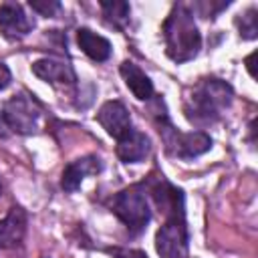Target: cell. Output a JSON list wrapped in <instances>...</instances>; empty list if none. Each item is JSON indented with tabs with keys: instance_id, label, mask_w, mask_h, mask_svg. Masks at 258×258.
<instances>
[{
	"instance_id": "13",
	"label": "cell",
	"mask_w": 258,
	"mask_h": 258,
	"mask_svg": "<svg viewBox=\"0 0 258 258\" xmlns=\"http://www.w3.org/2000/svg\"><path fill=\"white\" fill-rule=\"evenodd\" d=\"M119 73L125 81V85L129 87V91L135 95V99L139 101H147L153 97V83L151 79L131 60H123L119 67Z\"/></svg>"
},
{
	"instance_id": "19",
	"label": "cell",
	"mask_w": 258,
	"mask_h": 258,
	"mask_svg": "<svg viewBox=\"0 0 258 258\" xmlns=\"http://www.w3.org/2000/svg\"><path fill=\"white\" fill-rule=\"evenodd\" d=\"M10 81H12V73H10V69L6 67V62L0 60V91L6 89V87L10 85Z\"/></svg>"
},
{
	"instance_id": "11",
	"label": "cell",
	"mask_w": 258,
	"mask_h": 258,
	"mask_svg": "<svg viewBox=\"0 0 258 258\" xmlns=\"http://www.w3.org/2000/svg\"><path fill=\"white\" fill-rule=\"evenodd\" d=\"M117 157L125 163H139L151 151V141L143 131L131 129L121 139H117Z\"/></svg>"
},
{
	"instance_id": "12",
	"label": "cell",
	"mask_w": 258,
	"mask_h": 258,
	"mask_svg": "<svg viewBox=\"0 0 258 258\" xmlns=\"http://www.w3.org/2000/svg\"><path fill=\"white\" fill-rule=\"evenodd\" d=\"M26 212L20 206L10 208L6 218L0 220V250L14 248L22 242L24 232H26Z\"/></svg>"
},
{
	"instance_id": "20",
	"label": "cell",
	"mask_w": 258,
	"mask_h": 258,
	"mask_svg": "<svg viewBox=\"0 0 258 258\" xmlns=\"http://www.w3.org/2000/svg\"><path fill=\"white\" fill-rule=\"evenodd\" d=\"M0 196H2V181H0Z\"/></svg>"
},
{
	"instance_id": "3",
	"label": "cell",
	"mask_w": 258,
	"mask_h": 258,
	"mask_svg": "<svg viewBox=\"0 0 258 258\" xmlns=\"http://www.w3.org/2000/svg\"><path fill=\"white\" fill-rule=\"evenodd\" d=\"M40 117H42L40 103L32 95L18 93L0 107V137H6L8 133H18V135L36 133Z\"/></svg>"
},
{
	"instance_id": "14",
	"label": "cell",
	"mask_w": 258,
	"mask_h": 258,
	"mask_svg": "<svg viewBox=\"0 0 258 258\" xmlns=\"http://www.w3.org/2000/svg\"><path fill=\"white\" fill-rule=\"evenodd\" d=\"M77 42H79L81 50L89 58H93L97 62H105L111 56V50H113L111 48V42L105 36L93 32L91 28H79L77 30Z\"/></svg>"
},
{
	"instance_id": "6",
	"label": "cell",
	"mask_w": 258,
	"mask_h": 258,
	"mask_svg": "<svg viewBox=\"0 0 258 258\" xmlns=\"http://www.w3.org/2000/svg\"><path fill=\"white\" fill-rule=\"evenodd\" d=\"M189 232L183 214L167 216L165 224L155 234V250L161 258H187Z\"/></svg>"
},
{
	"instance_id": "10",
	"label": "cell",
	"mask_w": 258,
	"mask_h": 258,
	"mask_svg": "<svg viewBox=\"0 0 258 258\" xmlns=\"http://www.w3.org/2000/svg\"><path fill=\"white\" fill-rule=\"evenodd\" d=\"M101 169H103V163L97 155H85L81 159H75L62 169L60 187L64 191H75L87 175H97Z\"/></svg>"
},
{
	"instance_id": "2",
	"label": "cell",
	"mask_w": 258,
	"mask_h": 258,
	"mask_svg": "<svg viewBox=\"0 0 258 258\" xmlns=\"http://www.w3.org/2000/svg\"><path fill=\"white\" fill-rule=\"evenodd\" d=\"M161 32L165 40V54L173 62H187L198 56L202 48V34L194 20L191 6L183 2L173 4L161 26Z\"/></svg>"
},
{
	"instance_id": "16",
	"label": "cell",
	"mask_w": 258,
	"mask_h": 258,
	"mask_svg": "<svg viewBox=\"0 0 258 258\" xmlns=\"http://www.w3.org/2000/svg\"><path fill=\"white\" fill-rule=\"evenodd\" d=\"M256 8H248L244 14H240L236 18V24H238V30H240V36L246 38V40H254L258 36V16H256Z\"/></svg>"
},
{
	"instance_id": "9",
	"label": "cell",
	"mask_w": 258,
	"mask_h": 258,
	"mask_svg": "<svg viewBox=\"0 0 258 258\" xmlns=\"http://www.w3.org/2000/svg\"><path fill=\"white\" fill-rule=\"evenodd\" d=\"M97 121L115 139H121L125 133H129L133 129L131 127V115H129L127 107L121 101H107V103H103L99 113H97Z\"/></svg>"
},
{
	"instance_id": "5",
	"label": "cell",
	"mask_w": 258,
	"mask_h": 258,
	"mask_svg": "<svg viewBox=\"0 0 258 258\" xmlns=\"http://www.w3.org/2000/svg\"><path fill=\"white\" fill-rule=\"evenodd\" d=\"M111 212L127 226L131 234L143 232L151 220L147 196L141 185H131L115 194V198L111 200Z\"/></svg>"
},
{
	"instance_id": "8",
	"label": "cell",
	"mask_w": 258,
	"mask_h": 258,
	"mask_svg": "<svg viewBox=\"0 0 258 258\" xmlns=\"http://www.w3.org/2000/svg\"><path fill=\"white\" fill-rule=\"evenodd\" d=\"M32 73L54 85V87H75L77 85V73L73 69V64H69L67 60H58V58H38L32 62Z\"/></svg>"
},
{
	"instance_id": "1",
	"label": "cell",
	"mask_w": 258,
	"mask_h": 258,
	"mask_svg": "<svg viewBox=\"0 0 258 258\" xmlns=\"http://www.w3.org/2000/svg\"><path fill=\"white\" fill-rule=\"evenodd\" d=\"M234 99V89L216 77L202 79L185 97L183 113L185 119L196 127H208L220 121L224 111Z\"/></svg>"
},
{
	"instance_id": "15",
	"label": "cell",
	"mask_w": 258,
	"mask_h": 258,
	"mask_svg": "<svg viewBox=\"0 0 258 258\" xmlns=\"http://www.w3.org/2000/svg\"><path fill=\"white\" fill-rule=\"evenodd\" d=\"M103 16L109 24H113L115 28H125V24L129 22V14H131V6L127 2L121 0H101L99 2Z\"/></svg>"
},
{
	"instance_id": "18",
	"label": "cell",
	"mask_w": 258,
	"mask_h": 258,
	"mask_svg": "<svg viewBox=\"0 0 258 258\" xmlns=\"http://www.w3.org/2000/svg\"><path fill=\"white\" fill-rule=\"evenodd\" d=\"M107 252L113 258H147V254L137 248H109Z\"/></svg>"
},
{
	"instance_id": "7",
	"label": "cell",
	"mask_w": 258,
	"mask_h": 258,
	"mask_svg": "<svg viewBox=\"0 0 258 258\" xmlns=\"http://www.w3.org/2000/svg\"><path fill=\"white\" fill-rule=\"evenodd\" d=\"M34 28V20L24 12L22 4L18 2H4L0 4V32L8 40H20L30 34Z\"/></svg>"
},
{
	"instance_id": "21",
	"label": "cell",
	"mask_w": 258,
	"mask_h": 258,
	"mask_svg": "<svg viewBox=\"0 0 258 258\" xmlns=\"http://www.w3.org/2000/svg\"><path fill=\"white\" fill-rule=\"evenodd\" d=\"M40 258H48V256H40Z\"/></svg>"
},
{
	"instance_id": "4",
	"label": "cell",
	"mask_w": 258,
	"mask_h": 258,
	"mask_svg": "<svg viewBox=\"0 0 258 258\" xmlns=\"http://www.w3.org/2000/svg\"><path fill=\"white\" fill-rule=\"evenodd\" d=\"M155 125L157 131L165 143V151L173 157L179 159H194L202 153H206L212 147V139L208 133L204 131H191V133H181L173 127V123L169 121L167 113L159 111L155 117Z\"/></svg>"
},
{
	"instance_id": "17",
	"label": "cell",
	"mask_w": 258,
	"mask_h": 258,
	"mask_svg": "<svg viewBox=\"0 0 258 258\" xmlns=\"http://www.w3.org/2000/svg\"><path fill=\"white\" fill-rule=\"evenodd\" d=\"M28 6L34 12L42 14V16H54L60 10V2L58 0H30Z\"/></svg>"
}]
</instances>
